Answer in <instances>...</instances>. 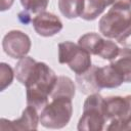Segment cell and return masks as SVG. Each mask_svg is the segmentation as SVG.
Listing matches in <instances>:
<instances>
[{
  "label": "cell",
  "instance_id": "obj_1",
  "mask_svg": "<svg viewBox=\"0 0 131 131\" xmlns=\"http://www.w3.org/2000/svg\"><path fill=\"white\" fill-rule=\"evenodd\" d=\"M56 80V74L47 63L37 61L25 84L27 104L42 110L48 103Z\"/></svg>",
  "mask_w": 131,
  "mask_h": 131
},
{
  "label": "cell",
  "instance_id": "obj_2",
  "mask_svg": "<svg viewBox=\"0 0 131 131\" xmlns=\"http://www.w3.org/2000/svg\"><path fill=\"white\" fill-rule=\"evenodd\" d=\"M73 114L72 98L56 97L52 98L40 113V123L49 129H61L66 127Z\"/></svg>",
  "mask_w": 131,
  "mask_h": 131
},
{
  "label": "cell",
  "instance_id": "obj_3",
  "mask_svg": "<svg viewBox=\"0 0 131 131\" xmlns=\"http://www.w3.org/2000/svg\"><path fill=\"white\" fill-rule=\"evenodd\" d=\"M105 122L104 97L99 93L89 94L83 104V113L78 123V130L101 131Z\"/></svg>",
  "mask_w": 131,
  "mask_h": 131
},
{
  "label": "cell",
  "instance_id": "obj_4",
  "mask_svg": "<svg viewBox=\"0 0 131 131\" xmlns=\"http://www.w3.org/2000/svg\"><path fill=\"white\" fill-rule=\"evenodd\" d=\"M131 26V7L112 5L98 23L99 32L108 39H117Z\"/></svg>",
  "mask_w": 131,
  "mask_h": 131
},
{
  "label": "cell",
  "instance_id": "obj_5",
  "mask_svg": "<svg viewBox=\"0 0 131 131\" xmlns=\"http://www.w3.org/2000/svg\"><path fill=\"white\" fill-rule=\"evenodd\" d=\"M58 62L67 64L76 75L86 72L91 66V54L71 41L58 44Z\"/></svg>",
  "mask_w": 131,
  "mask_h": 131
},
{
  "label": "cell",
  "instance_id": "obj_6",
  "mask_svg": "<svg viewBox=\"0 0 131 131\" xmlns=\"http://www.w3.org/2000/svg\"><path fill=\"white\" fill-rule=\"evenodd\" d=\"M32 43L30 37L19 30L9 31L2 40L4 52L11 58L20 59L29 53Z\"/></svg>",
  "mask_w": 131,
  "mask_h": 131
},
{
  "label": "cell",
  "instance_id": "obj_7",
  "mask_svg": "<svg viewBox=\"0 0 131 131\" xmlns=\"http://www.w3.org/2000/svg\"><path fill=\"white\" fill-rule=\"evenodd\" d=\"M104 114L106 120L113 122L131 121V94L104 98Z\"/></svg>",
  "mask_w": 131,
  "mask_h": 131
},
{
  "label": "cell",
  "instance_id": "obj_8",
  "mask_svg": "<svg viewBox=\"0 0 131 131\" xmlns=\"http://www.w3.org/2000/svg\"><path fill=\"white\" fill-rule=\"evenodd\" d=\"M37 108L32 105H28L24 111L21 116L13 121L6 120L2 118L0 120L1 130H36L38 124L40 123V116L37 113Z\"/></svg>",
  "mask_w": 131,
  "mask_h": 131
},
{
  "label": "cell",
  "instance_id": "obj_9",
  "mask_svg": "<svg viewBox=\"0 0 131 131\" xmlns=\"http://www.w3.org/2000/svg\"><path fill=\"white\" fill-rule=\"evenodd\" d=\"M35 32L42 37H51L58 34L62 30V21L60 18L48 11H43L32 19Z\"/></svg>",
  "mask_w": 131,
  "mask_h": 131
},
{
  "label": "cell",
  "instance_id": "obj_10",
  "mask_svg": "<svg viewBox=\"0 0 131 131\" xmlns=\"http://www.w3.org/2000/svg\"><path fill=\"white\" fill-rule=\"evenodd\" d=\"M96 80L99 87L102 88H117L122 85L124 77L110 63L101 68H97Z\"/></svg>",
  "mask_w": 131,
  "mask_h": 131
},
{
  "label": "cell",
  "instance_id": "obj_11",
  "mask_svg": "<svg viewBox=\"0 0 131 131\" xmlns=\"http://www.w3.org/2000/svg\"><path fill=\"white\" fill-rule=\"evenodd\" d=\"M97 68V66H91L86 72L76 75V83L82 93L89 95L93 93H99L101 90L96 80Z\"/></svg>",
  "mask_w": 131,
  "mask_h": 131
},
{
  "label": "cell",
  "instance_id": "obj_12",
  "mask_svg": "<svg viewBox=\"0 0 131 131\" xmlns=\"http://www.w3.org/2000/svg\"><path fill=\"white\" fill-rule=\"evenodd\" d=\"M111 64L124 77V81L131 83V48H120L118 55L111 60Z\"/></svg>",
  "mask_w": 131,
  "mask_h": 131
},
{
  "label": "cell",
  "instance_id": "obj_13",
  "mask_svg": "<svg viewBox=\"0 0 131 131\" xmlns=\"http://www.w3.org/2000/svg\"><path fill=\"white\" fill-rule=\"evenodd\" d=\"M76 93V86L73 80L67 76H58L53 90L50 94V98L56 97H68L74 98Z\"/></svg>",
  "mask_w": 131,
  "mask_h": 131
},
{
  "label": "cell",
  "instance_id": "obj_14",
  "mask_svg": "<svg viewBox=\"0 0 131 131\" xmlns=\"http://www.w3.org/2000/svg\"><path fill=\"white\" fill-rule=\"evenodd\" d=\"M108 5H112V0H85L84 10L80 17L85 20H94Z\"/></svg>",
  "mask_w": 131,
  "mask_h": 131
},
{
  "label": "cell",
  "instance_id": "obj_15",
  "mask_svg": "<svg viewBox=\"0 0 131 131\" xmlns=\"http://www.w3.org/2000/svg\"><path fill=\"white\" fill-rule=\"evenodd\" d=\"M84 5L85 0H58L60 13L69 19L81 16L84 10Z\"/></svg>",
  "mask_w": 131,
  "mask_h": 131
},
{
  "label": "cell",
  "instance_id": "obj_16",
  "mask_svg": "<svg viewBox=\"0 0 131 131\" xmlns=\"http://www.w3.org/2000/svg\"><path fill=\"white\" fill-rule=\"evenodd\" d=\"M36 62L37 61L31 56H25L17 61V63L14 67V76L20 84L23 85L26 84Z\"/></svg>",
  "mask_w": 131,
  "mask_h": 131
},
{
  "label": "cell",
  "instance_id": "obj_17",
  "mask_svg": "<svg viewBox=\"0 0 131 131\" xmlns=\"http://www.w3.org/2000/svg\"><path fill=\"white\" fill-rule=\"evenodd\" d=\"M103 38L101 36H99L96 33L90 32V33H86L84 35H82L79 40H78V44L83 47L86 51H88L90 54L96 55L97 50L102 42Z\"/></svg>",
  "mask_w": 131,
  "mask_h": 131
},
{
  "label": "cell",
  "instance_id": "obj_18",
  "mask_svg": "<svg viewBox=\"0 0 131 131\" xmlns=\"http://www.w3.org/2000/svg\"><path fill=\"white\" fill-rule=\"evenodd\" d=\"M120 51V48L119 46L112 40H106V39H103L99 48H98V51L96 53L97 56L103 58V59H107V60H113L119 53Z\"/></svg>",
  "mask_w": 131,
  "mask_h": 131
},
{
  "label": "cell",
  "instance_id": "obj_19",
  "mask_svg": "<svg viewBox=\"0 0 131 131\" xmlns=\"http://www.w3.org/2000/svg\"><path fill=\"white\" fill-rule=\"evenodd\" d=\"M19 2L26 11L34 14L45 11L49 4V0H19Z\"/></svg>",
  "mask_w": 131,
  "mask_h": 131
},
{
  "label": "cell",
  "instance_id": "obj_20",
  "mask_svg": "<svg viewBox=\"0 0 131 131\" xmlns=\"http://www.w3.org/2000/svg\"><path fill=\"white\" fill-rule=\"evenodd\" d=\"M14 70L7 63H0V90H5L8 86L11 85L14 78Z\"/></svg>",
  "mask_w": 131,
  "mask_h": 131
},
{
  "label": "cell",
  "instance_id": "obj_21",
  "mask_svg": "<svg viewBox=\"0 0 131 131\" xmlns=\"http://www.w3.org/2000/svg\"><path fill=\"white\" fill-rule=\"evenodd\" d=\"M106 130H108V131L131 130V121H129V122H113V121H111L110 125L106 127Z\"/></svg>",
  "mask_w": 131,
  "mask_h": 131
},
{
  "label": "cell",
  "instance_id": "obj_22",
  "mask_svg": "<svg viewBox=\"0 0 131 131\" xmlns=\"http://www.w3.org/2000/svg\"><path fill=\"white\" fill-rule=\"evenodd\" d=\"M116 41L125 47H131V26L126 32H124L120 37H118Z\"/></svg>",
  "mask_w": 131,
  "mask_h": 131
},
{
  "label": "cell",
  "instance_id": "obj_23",
  "mask_svg": "<svg viewBox=\"0 0 131 131\" xmlns=\"http://www.w3.org/2000/svg\"><path fill=\"white\" fill-rule=\"evenodd\" d=\"M13 2H14V0H0V10L5 11V10L9 9L12 6Z\"/></svg>",
  "mask_w": 131,
  "mask_h": 131
},
{
  "label": "cell",
  "instance_id": "obj_24",
  "mask_svg": "<svg viewBox=\"0 0 131 131\" xmlns=\"http://www.w3.org/2000/svg\"><path fill=\"white\" fill-rule=\"evenodd\" d=\"M112 5L131 7V0H112Z\"/></svg>",
  "mask_w": 131,
  "mask_h": 131
}]
</instances>
